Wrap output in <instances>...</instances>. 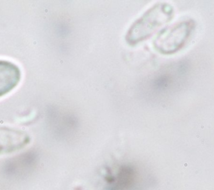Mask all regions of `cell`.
<instances>
[{"label":"cell","instance_id":"4","mask_svg":"<svg viewBox=\"0 0 214 190\" xmlns=\"http://www.w3.org/2000/svg\"><path fill=\"white\" fill-rule=\"evenodd\" d=\"M21 70L14 63L0 60V97L8 94L18 85Z\"/></svg>","mask_w":214,"mask_h":190},{"label":"cell","instance_id":"3","mask_svg":"<svg viewBox=\"0 0 214 190\" xmlns=\"http://www.w3.org/2000/svg\"><path fill=\"white\" fill-rule=\"evenodd\" d=\"M29 142L30 137L25 131L0 127V155L19 151L25 148Z\"/></svg>","mask_w":214,"mask_h":190},{"label":"cell","instance_id":"2","mask_svg":"<svg viewBox=\"0 0 214 190\" xmlns=\"http://www.w3.org/2000/svg\"><path fill=\"white\" fill-rule=\"evenodd\" d=\"M195 27L192 20L182 21L163 30L154 40V47L163 55L179 51L190 39Z\"/></svg>","mask_w":214,"mask_h":190},{"label":"cell","instance_id":"1","mask_svg":"<svg viewBox=\"0 0 214 190\" xmlns=\"http://www.w3.org/2000/svg\"><path fill=\"white\" fill-rule=\"evenodd\" d=\"M173 8L167 4H156L145 12L132 24L126 35V40L135 45L147 39L160 27L172 20Z\"/></svg>","mask_w":214,"mask_h":190}]
</instances>
